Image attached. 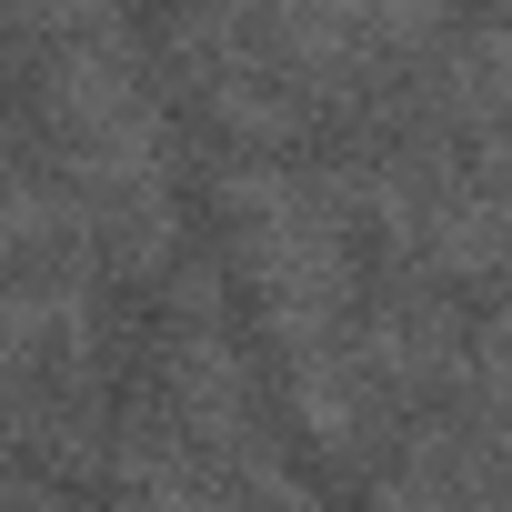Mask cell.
I'll return each mask as SVG.
<instances>
[{
  "label": "cell",
  "instance_id": "6da1fadb",
  "mask_svg": "<svg viewBox=\"0 0 512 512\" xmlns=\"http://www.w3.org/2000/svg\"><path fill=\"white\" fill-rule=\"evenodd\" d=\"M272 21V51L312 81H342V71H392L412 61L442 21L452 0H262Z\"/></svg>",
  "mask_w": 512,
  "mask_h": 512
},
{
  "label": "cell",
  "instance_id": "7a4b0ae2",
  "mask_svg": "<svg viewBox=\"0 0 512 512\" xmlns=\"http://www.w3.org/2000/svg\"><path fill=\"white\" fill-rule=\"evenodd\" d=\"M151 512H191V502H181V492H161V502H151Z\"/></svg>",
  "mask_w": 512,
  "mask_h": 512
}]
</instances>
